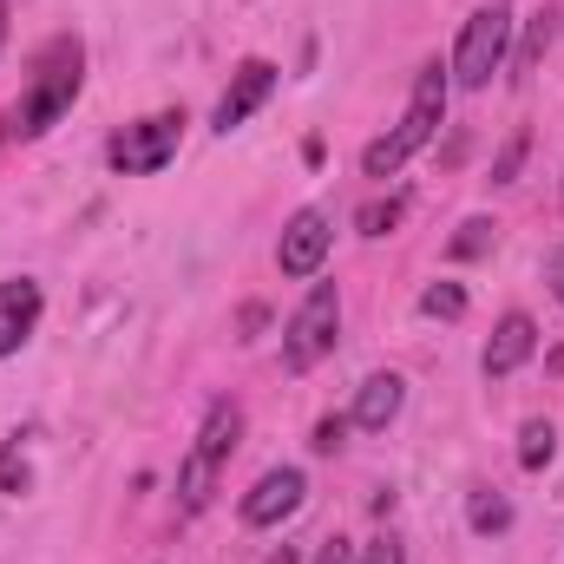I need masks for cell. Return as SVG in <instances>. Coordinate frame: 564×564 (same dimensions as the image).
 Masks as SVG:
<instances>
[{
    "label": "cell",
    "instance_id": "obj_1",
    "mask_svg": "<svg viewBox=\"0 0 564 564\" xmlns=\"http://www.w3.org/2000/svg\"><path fill=\"white\" fill-rule=\"evenodd\" d=\"M79 66H86L79 40H53V46L40 53V66H33V93L20 99V139H46V132L73 112L79 79H86Z\"/></svg>",
    "mask_w": 564,
    "mask_h": 564
},
{
    "label": "cell",
    "instance_id": "obj_2",
    "mask_svg": "<svg viewBox=\"0 0 564 564\" xmlns=\"http://www.w3.org/2000/svg\"><path fill=\"white\" fill-rule=\"evenodd\" d=\"M440 119H446V66H421L401 132H394V139H381V144H368L361 171H368V177H394V171H401V164H408V158H414L433 132H440Z\"/></svg>",
    "mask_w": 564,
    "mask_h": 564
},
{
    "label": "cell",
    "instance_id": "obj_3",
    "mask_svg": "<svg viewBox=\"0 0 564 564\" xmlns=\"http://www.w3.org/2000/svg\"><path fill=\"white\" fill-rule=\"evenodd\" d=\"M335 328H341V295H335V282H315L308 289V302L289 315V328H282V361L295 368V375H308L328 348H335Z\"/></svg>",
    "mask_w": 564,
    "mask_h": 564
},
{
    "label": "cell",
    "instance_id": "obj_4",
    "mask_svg": "<svg viewBox=\"0 0 564 564\" xmlns=\"http://www.w3.org/2000/svg\"><path fill=\"white\" fill-rule=\"evenodd\" d=\"M506 53H512V13H506V7H479V13L466 20V33H459L453 79L479 93V86H492V73L506 66Z\"/></svg>",
    "mask_w": 564,
    "mask_h": 564
},
{
    "label": "cell",
    "instance_id": "obj_5",
    "mask_svg": "<svg viewBox=\"0 0 564 564\" xmlns=\"http://www.w3.org/2000/svg\"><path fill=\"white\" fill-rule=\"evenodd\" d=\"M177 139H184V112H151V119H139V126H126L106 158H112V171L144 177V171H158V164L177 158Z\"/></svg>",
    "mask_w": 564,
    "mask_h": 564
},
{
    "label": "cell",
    "instance_id": "obj_6",
    "mask_svg": "<svg viewBox=\"0 0 564 564\" xmlns=\"http://www.w3.org/2000/svg\"><path fill=\"white\" fill-rule=\"evenodd\" d=\"M328 217L322 210H295L289 217V230H282V250H276V263H282V276H315L322 263H328Z\"/></svg>",
    "mask_w": 564,
    "mask_h": 564
},
{
    "label": "cell",
    "instance_id": "obj_7",
    "mask_svg": "<svg viewBox=\"0 0 564 564\" xmlns=\"http://www.w3.org/2000/svg\"><path fill=\"white\" fill-rule=\"evenodd\" d=\"M302 492H308L302 466H276V473H263V479L250 486V499H243V525H282V519L302 506Z\"/></svg>",
    "mask_w": 564,
    "mask_h": 564
},
{
    "label": "cell",
    "instance_id": "obj_8",
    "mask_svg": "<svg viewBox=\"0 0 564 564\" xmlns=\"http://www.w3.org/2000/svg\"><path fill=\"white\" fill-rule=\"evenodd\" d=\"M33 328H40V282L33 276H7L0 282V361L20 355Z\"/></svg>",
    "mask_w": 564,
    "mask_h": 564
},
{
    "label": "cell",
    "instance_id": "obj_9",
    "mask_svg": "<svg viewBox=\"0 0 564 564\" xmlns=\"http://www.w3.org/2000/svg\"><path fill=\"white\" fill-rule=\"evenodd\" d=\"M270 93H276V66H270V59H243V66H237V79H230V93L217 99V132H237V126H243Z\"/></svg>",
    "mask_w": 564,
    "mask_h": 564
},
{
    "label": "cell",
    "instance_id": "obj_10",
    "mask_svg": "<svg viewBox=\"0 0 564 564\" xmlns=\"http://www.w3.org/2000/svg\"><path fill=\"white\" fill-rule=\"evenodd\" d=\"M532 348H539V322L532 315H506L499 328H492V341H486V375L499 381V375H512V368H525L532 361Z\"/></svg>",
    "mask_w": 564,
    "mask_h": 564
},
{
    "label": "cell",
    "instance_id": "obj_11",
    "mask_svg": "<svg viewBox=\"0 0 564 564\" xmlns=\"http://www.w3.org/2000/svg\"><path fill=\"white\" fill-rule=\"evenodd\" d=\"M401 401H408V381H401V375H368L361 394H355V426L381 433V426L401 414Z\"/></svg>",
    "mask_w": 564,
    "mask_h": 564
},
{
    "label": "cell",
    "instance_id": "obj_12",
    "mask_svg": "<svg viewBox=\"0 0 564 564\" xmlns=\"http://www.w3.org/2000/svg\"><path fill=\"white\" fill-rule=\"evenodd\" d=\"M237 440H243V408H237V401H217L210 421H204V433H197V453L224 466V459L237 453Z\"/></svg>",
    "mask_w": 564,
    "mask_h": 564
},
{
    "label": "cell",
    "instance_id": "obj_13",
    "mask_svg": "<svg viewBox=\"0 0 564 564\" xmlns=\"http://www.w3.org/2000/svg\"><path fill=\"white\" fill-rule=\"evenodd\" d=\"M210 486H217V459H204V453L191 446V459H184V473H177V506H184V512H204V506H210Z\"/></svg>",
    "mask_w": 564,
    "mask_h": 564
},
{
    "label": "cell",
    "instance_id": "obj_14",
    "mask_svg": "<svg viewBox=\"0 0 564 564\" xmlns=\"http://www.w3.org/2000/svg\"><path fill=\"white\" fill-rule=\"evenodd\" d=\"M552 459H558V426L552 421H525L519 426V466H525V473H545Z\"/></svg>",
    "mask_w": 564,
    "mask_h": 564
},
{
    "label": "cell",
    "instance_id": "obj_15",
    "mask_svg": "<svg viewBox=\"0 0 564 564\" xmlns=\"http://www.w3.org/2000/svg\"><path fill=\"white\" fill-rule=\"evenodd\" d=\"M466 519H473V532H486V539H492V532H506V525H512V506H506L499 492H473V499H466Z\"/></svg>",
    "mask_w": 564,
    "mask_h": 564
},
{
    "label": "cell",
    "instance_id": "obj_16",
    "mask_svg": "<svg viewBox=\"0 0 564 564\" xmlns=\"http://www.w3.org/2000/svg\"><path fill=\"white\" fill-rule=\"evenodd\" d=\"M421 315H433V322H459L466 315V289L459 282H433L421 295Z\"/></svg>",
    "mask_w": 564,
    "mask_h": 564
},
{
    "label": "cell",
    "instance_id": "obj_17",
    "mask_svg": "<svg viewBox=\"0 0 564 564\" xmlns=\"http://www.w3.org/2000/svg\"><path fill=\"white\" fill-rule=\"evenodd\" d=\"M545 46H552V20L539 13V20L525 26V46H519V59H512V79H525V73H532V66L545 59Z\"/></svg>",
    "mask_w": 564,
    "mask_h": 564
},
{
    "label": "cell",
    "instance_id": "obj_18",
    "mask_svg": "<svg viewBox=\"0 0 564 564\" xmlns=\"http://www.w3.org/2000/svg\"><path fill=\"white\" fill-rule=\"evenodd\" d=\"M361 237H388L394 224H401V197H388V204H361Z\"/></svg>",
    "mask_w": 564,
    "mask_h": 564
},
{
    "label": "cell",
    "instance_id": "obj_19",
    "mask_svg": "<svg viewBox=\"0 0 564 564\" xmlns=\"http://www.w3.org/2000/svg\"><path fill=\"white\" fill-rule=\"evenodd\" d=\"M486 250H492V224H486V217L459 224V237H453V257H486Z\"/></svg>",
    "mask_w": 564,
    "mask_h": 564
},
{
    "label": "cell",
    "instance_id": "obj_20",
    "mask_svg": "<svg viewBox=\"0 0 564 564\" xmlns=\"http://www.w3.org/2000/svg\"><path fill=\"white\" fill-rule=\"evenodd\" d=\"M519 164H525V132H512L506 151L492 158V184H512V177H519Z\"/></svg>",
    "mask_w": 564,
    "mask_h": 564
},
{
    "label": "cell",
    "instance_id": "obj_21",
    "mask_svg": "<svg viewBox=\"0 0 564 564\" xmlns=\"http://www.w3.org/2000/svg\"><path fill=\"white\" fill-rule=\"evenodd\" d=\"M341 433H348V421H341V414H328V421L315 426V440H308V446H315V453H335V446H341Z\"/></svg>",
    "mask_w": 564,
    "mask_h": 564
},
{
    "label": "cell",
    "instance_id": "obj_22",
    "mask_svg": "<svg viewBox=\"0 0 564 564\" xmlns=\"http://www.w3.org/2000/svg\"><path fill=\"white\" fill-rule=\"evenodd\" d=\"M361 564H401V545H394V539H375V545L361 552Z\"/></svg>",
    "mask_w": 564,
    "mask_h": 564
},
{
    "label": "cell",
    "instance_id": "obj_23",
    "mask_svg": "<svg viewBox=\"0 0 564 564\" xmlns=\"http://www.w3.org/2000/svg\"><path fill=\"white\" fill-rule=\"evenodd\" d=\"M315 564H348V539H328V545L315 552Z\"/></svg>",
    "mask_w": 564,
    "mask_h": 564
},
{
    "label": "cell",
    "instance_id": "obj_24",
    "mask_svg": "<svg viewBox=\"0 0 564 564\" xmlns=\"http://www.w3.org/2000/svg\"><path fill=\"white\" fill-rule=\"evenodd\" d=\"M552 295L564 302V250H552Z\"/></svg>",
    "mask_w": 564,
    "mask_h": 564
},
{
    "label": "cell",
    "instance_id": "obj_25",
    "mask_svg": "<svg viewBox=\"0 0 564 564\" xmlns=\"http://www.w3.org/2000/svg\"><path fill=\"white\" fill-rule=\"evenodd\" d=\"M545 368H552V375H564V348H552V361H545Z\"/></svg>",
    "mask_w": 564,
    "mask_h": 564
},
{
    "label": "cell",
    "instance_id": "obj_26",
    "mask_svg": "<svg viewBox=\"0 0 564 564\" xmlns=\"http://www.w3.org/2000/svg\"><path fill=\"white\" fill-rule=\"evenodd\" d=\"M0 20H7V7H0Z\"/></svg>",
    "mask_w": 564,
    "mask_h": 564
}]
</instances>
